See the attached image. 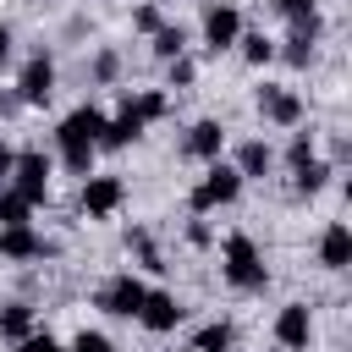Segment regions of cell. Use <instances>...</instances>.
<instances>
[{
    "instance_id": "cell-1",
    "label": "cell",
    "mask_w": 352,
    "mask_h": 352,
    "mask_svg": "<svg viewBox=\"0 0 352 352\" xmlns=\"http://www.w3.org/2000/svg\"><path fill=\"white\" fill-rule=\"evenodd\" d=\"M104 121H110V116H104L99 104H77V110L55 126V143H60V160H66L72 176H94V143H99Z\"/></svg>"
},
{
    "instance_id": "cell-2",
    "label": "cell",
    "mask_w": 352,
    "mask_h": 352,
    "mask_svg": "<svg viewBox=\"0 0 352 352\" xmlns=\"http://www.w3.org/2000/svg\"><path fill=\"white\" fill-rule=\"evenodd\" d=\"M226 280L236 286V292H264V280H270V270H264V258H258V248H253V236H226Z\"/></svg>"
},
{
    "instance_id": "cell-3",
    "label": "cell",
    "mask_w": 352,
    "mask_h": 352,
    "mask_svg": "<svg viewBox=\"0 0 352 352\" xmlns=\"http://www.w3.org/2000/svg\"><path fill=\"white\" fill-rule=\"evenodd\" d=\"M236 192H242V176H236L231 165H220V160H209V170H204V182L192 187V209L204 214V209H220V204H236Z\"/></svg>"
},
{
    "instance_id": "cell-4",
    "label": "cell",
    "mask_w": 352,
    "mask_h": 352,
    "mask_svg": "<svg viewBox=\"0 0 352 352\" xmlns=\"http://www.w3.org/2000/svg\"><path fill=\"white\" fill-rule=\"evenodd\" d=\"M11 192H22L28 204H44L50 198V160L38 154V148H28V154H16V165H11V182H6Z\"/></svg>"
},
{
    "instance_id": "cell-5",
    "label": "cell",
    "mask_w": 352,
    "mask_h": 352,
    "mask_svg": "<svg viewBox=\"0 0 352 352\" xmlns=\"http://www.w3.org/2000/svg\"><path fill=\"white\" fill-rule=\"evenodd\" d=\"M50 94H55V60L38 50V55H28L22 72H16V99H22V104H50Z\"/></svg>"
},
{
    "instance_id": "cell-6",
    "label": "cell",
    "mask_w": 352,
    "mask_h": 352,
    "mask_svg": "<svg viewBox=\"0 0 352 352\" xmlns=\"http://www.w3.org/2000/svg\"><path fill=\"white\" fill-rule=\"evenodd\" d=\"M143 297H148V286H143L138 275H116V280H104V286H99V308H104V314H116V319H138Z\"/></svg>"
},
{
    "instance_id": "cell-7",
    "label": "cell",
    "mask_w": 352,
    "mask_h": 352,
    "mask_svg": "<svg viewBox=\"0 0 352 352\" xmlns=\"http://www.w3.org/2000/svg\"><path fill=\"white\" fill-rule=\"evenodd\" d=\"M121 198H126L121 176H82V209H88V220H110L121 209Z\"/></svg>"
},
{
    "instance_id": "cell-8",
    "label": "cell",
    "mask_w": 352,
    "mask_h": 352,
    "mask_svg": "<svg viewBox=\"0 0 352 352\" xmlns=\"http://www.w3.org/2000/svg\"><path fill=\"white\" fill-rule=\"evenodd\" d=\"M143 126H148V116H143V99H132V94H126L121 116H116V121H104V132H99V143H94V148H110V154H116V148H126V143H132Z\"/></svg>"
},
{
    "instance_id": "cell-9",
    "label": "cell",
    "mask_w": 352,
    "mask_h": 352,
    "mask_svg": "<svg viewBox=\"0 0 352 352\" xmlns=\"http://www.w3.org/2000/svg\"><path fill=\"white\" fill-rule=\"evenodd\" d=\"M236 33H242V11H236V6H209V11H204V44H209V55L231 50Z\"/></svg>"
},
{
    "instance_id": "cell-10",
    "label": "cell",
    "mask_w": 352,
    "mask_h": 352,
    "mask_svg": "<svg viewBox=\"0 0 352 352\" xmlns=\"http://www.w3.org/2000/svg\"><path fill=\"white\" fill-rule=\"evenodd\" d=\"M258 116L275 121V126H297V121H302V99H297L292 88H280V82H264V88H258Z\"/></svg>"
},
{
    "instance_id": "cell-11",
    "label": "cell",
    "mask_w": 352,
    "mask_h": 352,
    "mask_svg": "<svg viewBox=\"0 0 352 352\" xmlns=\"http://www.w3.org/2000/svg\"><path fill=\"white\" fill-rule=\"evenodd\" d=\"M308 336H314V314H308V302H286V308L275 314V341H280L286 352H302Z\"/></svg>"
},
{
    "instance_id": "cell-12",
    "label": "cell",
    "mask_w": 352,
    "mask_h": 352,
    "mask_svg": "<svg viewBox=\"0 0 352 352\" xmlns=\"http://www.w3.org/2000/svg\"><path fill=\"white\" fill-rule=\"evenodd\" d=\"M0 253H6L11 264H28V258H44L50 242H44L33 226H0Z\"/></svg>"
},
{
    "instance_id": "cell-13",
    "label": "cell",
    "mask_w": 352,
    "mask_h": 352,
    "mask_svg": "<svg viewBox=\"0 0 352 352\" xmlns=\"http://www.w3.org/2000/svg\"><path fill=\"white\" fill-rule=\"evenodd\" d=\"M138 319H143V330L165 336V330H176V324H182V302H176L170 292H148V297H143V308H138Z\"/></svg>"
},
{
    "instance_id": "cell-14",
    "label": "cell",
    "mask_w": 352,
    "mask_h": 352,
    "mask_svg": "<svg viewBox=\"0 0 352 352\" xmlns=\"http://www.w3.org/2000/svg\"><path fill=\"white\" fill-rule=\"evenodd\" d=\"M319 264H324V270H346V264H352V231H346V220H330V226H324V236H319Z\"/></svg>"
},
{
    "instance_id": "cell-15",
    "label": "cell",
    "mask_w": 352,
    "mask_h": 352,
    "mask_svg": "<svg viewBox=\"0 0 352 352\" xmlns=\"http://www.w3.org/2000/svg\"><path fill=\"white\" fill-rule=\"evenodd\" d=\"M220 148H226L220 121H198V126L187 132V143H182V154H187V160H220Z\"/></svg>"
},
{
    "instance_id": "cell-16",
    "label": "cell",
    "mask_w": 352,
    "mask_h": 352,
    "mask_svg": "<svg viewBox=\"0 0 352 352\" xmlns=\"http://www.w3.org/2000/svg\"><path fill=\"white\" fill-rule=\"evenodd\" d=\"M270 160H275V154H270V143H264V138H248V143L236 148V165H231V170L248 182V176H264V170H270Z\"/></svg>"
},
{
    "instance_id": "cell-17",
    "label": "cell",
    "mask_w": 352,
    "mask_h": 352,
    "mask_svg": "<svg viewBox=\"0 0 352 352\" xmlns=\"http://www.w3.org/2000/svg\"><path fill=\"white\" fill-rule=\"evenodd\" d=\"M0 336L6 341H28L33 336V308L28 302H6L0 308Z\"/></svg>"
},
{
    "instance_id": "cell-18",
    "label": "cell",
    "mask_w": 352,
    "mask_h": 352,
    "mask_svg": "<svg viewBox=\"0 0 352 352\" xmlns=\"http://www.w3.org/2000/svg\"><path fill=\"white\" fill-rule=\"evenodd\" d=\"M192 352H231V324H226V319L204 324V330L192 336Z\"/></svg>"
},
{
    "instance_id": "cell-19",
    "label": "cell",
    "mask_w": 352,
    "mask_h": 352,
    "mask_svg": "<svg viewBox=\"0 0 352 352\" xmlns=\"http://www.w3.org/2000/svg\"><path fill=\"white\" fill-rule=\"evenodd\" d=\"M236 44H242V60H248V66H264V60H275V44H270L264 33H236Z\"/></svg>"
},
{
    "instance_id": "cell-20",
    "label": "cell",
    "mask_w": 352,
    "mask_h": 352,
    "mask_svg": "<svg viewBox=\"0 0 352 352\" xmlns=\"http://www.w3.org/2000/svg\"><path fill=\"white\" fill-rule=\"evenodd\" d=\"M314 44H319V38H308V33H292V38H286L275 55H280L286 66H308V60H314Z\"/></svg>"
},
{
    "instance_id": "cell-21",
    "label": "cell",
    "mask_w": 352,
    "mask_h": 352,
    "mask_svg": "<svg viewBox=\"0 0 352 352\" xmlns=\"http://www.w3.org/2000/svg\"><path fill=\"white\" fill-rule=\"evenodd\" d=\"M28 198L22 192H11V187H0V226H28Z\"/></svg>"
},
{
    "instance_id": "cell-22",
    "label": "cell",
    "mask_w": 352,
    "mask_h": 352,
    "mask_svg": "<svg viewBox=\"0 0 352 352\" xmlns=\"http://www.w3.org/2000/svg\"><path fill=\"white\" fill-rule=\"evenodd\" d=\"M182 50H187V33H182V28H170V22H165V28H160V33H154V55H160V60H176V55H182Z\"/></svg>"
},
{
    "instance_id": "cell-23",
    "label": "cell",
    "mask_w": 352,
    "mask_h": 352,
    "mask_svg": "<svg viewBox=\"0 0 352 352\" xmlns=\"http://www.w3.org/2000/svg\"><path fill=\"white\" fill-rule=\"evenodd\" d=\"M324 182H330V165H324L319 154H314L308 165H297V192H319Z\"/></svg>"
},
{
    "instance_id": "cell-24",
    "label": "cell",
    "mask_w": 352,
    "mask_h": 352,
    "mask_svg": "<svg viewBox=\"0 0 352 352\" xmlns=\"http://www.w3.org/2000/svg\"><path fill=\"white\" fill-rule=\"evenodd\" d=\"M116 77H121V55L116 50H99L94 55V82H116Z\"/></svg>"
},
{
    "instance_id": "cell-25",
    "label": "cell",
    "mask_w": 352,
    "mask_h": 352,
    "mask_svg": "<svg viewBox=\"0 0 352 352\" xmlns=\"http://www.w3.org/2000/svg\"><path fill=\"white\" fill-rule=\"evenodd\" d=\"M72 352H116V341H110L104 330H77V341H72Z\"/></svg>"
},
{
    "instance_id": "cell-26",
    "label": "cell",
    "mask_w": 352,
    "mask_h": 352,
    "mask_svg": "<svg viewBox=\"0 0 352 352\" xmlns=\"http://www.w3.org/2000/svg\"><path fill=\"white\" fill-rule=\"evenodd\" d=\"M308 160H314V132H297L292 148H286V165L297 170V165H308Z\"/></svg>"
},
{
    "instance_id": "cell-27",
    "label": "cell",
    "mask_w": 352,
    "mask_h": 352,
    "mask_svg": "<svg viewBox=\"0 0 352 352\" xmlns=\"http://www.w3.org/2000/svg\"><path fill=\"white\" fill-rule=\"evenodd\" d=\"M132 28H138V33H160V28H165L160 6H138V11H132Z\"/></svg>"
},
{
    "instance_id": "cell-28",
    "label": "cell",
    "mask_w": 352,
    "mask_h": 352,
    "mask_svg": "<svg viewBox=\"0 0 352 352\" xmlns=\"http://www.w3.org/2000/svg\"><path fill=\"white\" fill-rule=\"evenodd\" d=\"M192 77H198V66H192L187 55H176V60H170V88H187Z\"/></svg>"
},
{
    "instance_id": "cell-29",
    "label": "cell",
    "mask_w": 352,
    "mask_h": 352,
    "mask_svg": "<svg viewBox=\"0 0 352 352\" xmlns=\"http://www.w3.org/2000/svg\"><path fill=\"white\" fill-rule=\"evenodd\" d=\"M16 352H66V346L50 341V336H28V341H16Z\"/></svg>"
},
{
    "instance_id": "cell-30",
    "label": "cell",
    "mask_w": 352,
    "mask_h": 352,
    "mask_svg": "<svg viewBox=\"0 0 352 352\" xmlns=\"http://www.w3.org/2000/svg\"><path fill=\"white\" fill-rule=\"evenodd\" d=\"M187 242H192V248H209V242H214V231H209L204 220H192V226H187Z\"/></svg>"
},
{
    "instance_id": "cell-31",
    "label": "cell",
    "mask_w": 352,
    "mask_h": 352,
    "mask_svg": "<svg viewBox=\"0 0 352 352\" xmlns=\"http://www.w3.org/2000/svg\"><path fill=\"white\" fill-rule=\"evenodd\" d=\"M314 6H319V0H275L280 16H302V11H314Z\"/></svg>"
},
{
    "instance_id": "cell-32",
    "label": "cell",
    "mask_w": 352,
    "mask_h": 352,
    "mask_svg": "<svg viewBox=\"0 0 352 352\" xmlns=\"http://www.w3.org/2000/svg\"><path fill=\"white\" fill-rule=\"evenodd\" d=\"M11 165H16V154H11V148H6V143H0V187H6V182H11Z\"/></svg>"
},
{
    "instance_id": "cell-33",
    "label": "cell",
    "mask_w": 352,
    "mask_h": 352,
    "mask_svg": "<svg viewBox=\"0 0 352 352\" xmlns=\"http://www.w3.org/2000/svg\"><path fill=\"white\" fill-rule=\"evenodd\" d=\"M6 60H11V28L0 22V66H6Z\"/></svg>"
}]
</instances>
